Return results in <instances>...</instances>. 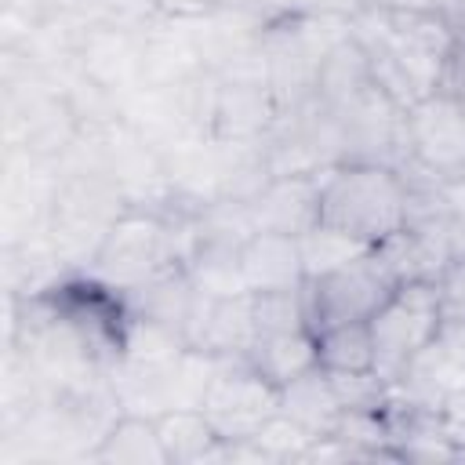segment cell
I'll return each mask as SVG.
<instances>
[{
	"mask_svg": "<svg viewBox=\"0 0 465 465\" xmlns=\"http://www.w3.org/2000/svg\"><path fill=\"white\" fill-rule=\"evenodd\" d=\"M371 62L367 51L352 40V33L345 40H338L323 62H320V76H316V105L320 109H338L345 105L356 91H363L371 84Z\"/></svg>",
	"mask_w": 465,
	"mask_h": 465,
	"instance_id": "cell-13",
	"label": "cell"
},
{
	"mask_svg": "<svg viewBox=\"0 0 465 465\" xmlns=\"http://www.w3.org/2000/svg\"><path fill=\"white\" fill-rule=\"evenodd\" d=\"M381 7H400V11H450L458 0H374Z\"/></svg>",
	"mask_w": 465,
	"mask_h": 465,
	"instance_id": "cell-21",
	"label": "cell"
},
{
	"mask_svg": "<svg viewBox=\"0 0 465 465\" xmlns=\"http://www.w3.org/2000/svg\"><path fill=\"white\" fill-rule=\"evenodd\" d=\"M280 411L291 421H298L312 440L331 436L345 414V407L334 392V381L323 367H312V371L298 374L294 381H287L280 389Z\"/></svg>",
	"mask_w": 465,
	"mask_h": 465,
	"instance_id": "cell-11",
	"label": "cell"
},
{
	"mask_svg": "<svg viewBox=\"0 0 465 465\" xmlns=\"http://www.w3.org/2000/svg\"><path fill=\"white\" fill-rule=\"evenodd\" d=\"M440 189H443V203H447V218H450L454 258H465V178L440 182Z\"/></svg>",
	"mask_w": 465,
	"mask_h": 465,
	"instance_id": "cell-20",
	"label": "cell"
},
{
	"mask_svg": "<svg viewBox=\"0 0 465 465\" xmlns=\"http://www.w3.org/2000/svg\"><path fill=\"white\" fill-rule=\"evenodd\" d=\"M316 352H320V367L331 374L374 371L371 323H334L316 331Z\"/></svg>",
	"mask_w": 465,
	"mask_h": 465,
	"instance_id": "cell-15",
	"label": "cell"
},
{
	"mask_svg": "<svg viewBox=\"0 0 465 465\" xmlns=\"http://www.w3.org/2000/svg\"><path fill=\"white\" fill-rule=\"evenodd\" d=\"M254 327H258V338H272V334L309 327L305 294L302 291H262V294H254Z\"/></svg>",
	"mask_w": 465,
	"mask_h": 465,
	"instance_id": "cell-17",
	"label": "cell"
},
{
	"mask_svg": "<svg viewBox=\"0 0 465 465\" xmlns=\"http://www.w3.org/2000/svg\"><path fill=\"white\" fill-rule=\"evenodd\" d=\"M240 272L251 294L262 291H302L305 287V265H302V243L287 232H251L240 243Z\"/></svg>",
	"mask_w": 465,
	"mask_h": 465,
	"instance_id": "cell-9",
	"label": "cell"
},
{
	"mask_svg": "<svg viewBox=\"0 0 465 465\" xmlns=\"http://www.w3.org/2000/svg\"><path fill=\"white\" fill-rule=\"evenodd\" d=\"M200 411L211 418L225 443L251 440L272 414H280V385L254 371L251 360H218Z\"/></svg>",
	"mask_w": 465,
	"mask_h": 465,
	"instance_id": "cell-7",
	"label": "cell"
},
{
	"mask_svg": "<svg viewBox=\"0 0 465 465\" xmlns=\"http://www.w3.org/2000/svg\"><path fill=\"white\" fill-rule=\"evenodd\" d=\"M156 432L167 454V465H203L225 461V440L200 407H171L156 414Z\"/></svg>",
	"mask_w": 465,
	"mask_h": 465,
	"instance_id": "cell-10",
	"label": "cell"
},
{
	"mask_svg": "<svg viewBox=\"0 0 465 465\" xmlns=\"http://www.w3.org/2000/svg\"><path fill=\"white\" fill-rule=\"evenodd\" d=\"M432 283H436L443 323H465V258H450Z\"/></svg>",
	"mask_w": 465,
	"mask_h": 465,
	"instance_id": "cell-19",
	"label": "cell"
},
{
	"mask_svg": "<svg viewBox=\"0 0 465 465\" xmlns=\"http://www.w3.org/2000/svg\"><path fill=\"white\" fill-rule=\"evenodd\" d=\"M349 33L367 51L374 84L396 105L407 109L443 87L454 51L450 15L371 4L349 18Z\"/></svg>",
	"mask_w": 465,
	"mask_h": 465,
	"instance_id": "cell-1",
	"label": "cell"
},
{
	"mask_svg": "<svg viewBox=\"0 0 465 465\" xmlns=\"http://www.w3.org/2000/svg\"><path fill=\"white\" fill-rule=\"evenodd\" d=\"M320 222L367 247L407 225V174L378 160H341L320 174Z\"/></svg>",
	"mask_w": 465,
	"mask_h": 465,
	"instance_id": "cell-2",
	"label": "cell"
},
{
	"mask_svg": "<svg viewBox=\"0 0 465 465\" xmlns=\"http://www.w3.org/2000/svg\"><path fill=\"white\" fill-rule=\"evenodd\" d=\"M251 440L262 447V454H265L269 461H298V458L305 454V447L312 443V436H309L298 421H291L283 411L272 414Z\"/></svg>",
	"mask_w": 465,
	"mask_h": 465,
	"instance_id": "cell-18",
	"label": "cell"
},
{
	"mask_svg": "<svg viewBox=\"0 0 465 465\" xmlns=\"http://www.w3.org/2000/svg\"><path fill=\"white\" fill-rule=\"evenodd\" d=\"M251 367L262 371L272 385H287L298 374L320 367V352H316V334L309 327L302 331H287V334H272V338H258L254 349L247 352Z\"/></svg>",
	"mask_w": 465,
	"mask_h": 465,
	"instance_id": "cell-14",
	"label": "cell"
},
{
	"mask_svg": "<svg viewBox=\"0 0 465 465\" xmlns=\"http://www.w3.org/2000/svg\"><path fill=\"white\" fill-rule=\"evenodd\" d=\"M94 461H116V465H167L156 418L127 414L120 411L116 421L102 432V443L91 450Z\"/></svg>",
	"mask_w": 465,
	"mask_h": 465,
	"instance_id": "cell-12",
	"label": "cell"
},
{
	"mask_svg": "<svg viewBox=\"0 0 465 465\" xmlns=\"http://www.w3.org/2000/svg\"><path fill=\"white\" fill-rule=\"evenodd\" d=\"M323 174V171H320ZM320 174H283L269 178L265 189L247 200L251 229L302 236L320 222Z\"/></svg>",
	"mask_w": 465,
	"mask_h": 465,
	"instance_id": "cell-8",
	"label": "cell"
},
{
	"mask_svg": "<svg viewBox=\"0 0 465 465\" xmlns=\"http://www.w3.org/2000/svg\"><path fill=\"white\" fill-rule=\"evenodd\" d=\"M407 167L436 182L465 178V102L440 87L403 109ZM403 167V171H407Z\"/></svg>",
	"mask_w": 465,
	"mask_h": 465,
	"instance_id": "cell-5",
	"label": "cell"
},
{
	"mask_svg": "<svg viewBox=\"0 0 465 465\" xmlns=\"http://www.w3.org/2000/svg\"><path fill=\"white\" fill-rule=\"evenodd\" d=\"M178 240L174 229L153 214H120L105 240L94 251V269L109 280L120 283L124 291H134L149 280H160L178 269Z\"/></svg>",
	"mask_w": 465,
	"mask_h": 465,
	"instance_id": "cell-6",
	"label": "cell"
},
{
	"mask_svg": "<svg viewBox=\"0 0 465 465\" xmlns=\"http://www.w3.org/2000/svg\"><path fill=\"white\" fill-rule=\"evenodd\" d=\"M367 323H371V338H374V371L389 381H400L403 371L411 367V360L421 349H429L443 331L436 283H429V280L400 283L392 291V298Z\"/></svg>",
	"mask_w": 465,
	"mask_h": 465,
	"instance_id": "cell-3",
	"label": "cell"
},
{
	"mask_svg": "<svg viewBox=\"0 0 465 465\" xmlns=\"http://www.w3.org/2000/svg\"><path fill=\"white\" fill-rule=\"evenodd\" d=\"M298 243H302L305 280L327 276V272H334V269H341V265H349V262H356L371 251L363 240H356V236H349L334 225H323V222H316L309 232H302Z\"/></svg>",
	"mask_w": 465,
	"mask_h": 465,
	"instance_id": "cell-16",
	"label": "cell"
},
{
	"mask_svg": "<svg viewBox=\"0 0 465 465\" xmlns=\"http://www.w3.org/2000/svg\"><path fill=\"white\" fill-rule=\"evenodd\" d=\"M400 287L396 272L389 269V262L378 254V247H371L363 258L305 280L302 294H305V316H309V331H323L334 323H367Z\"/></svg>",
	"mask_w": 465,
	"mask_h": 465,
	"instance_id": "cell-4",
	"label": "cell"
}]
</instances>
